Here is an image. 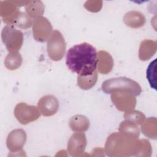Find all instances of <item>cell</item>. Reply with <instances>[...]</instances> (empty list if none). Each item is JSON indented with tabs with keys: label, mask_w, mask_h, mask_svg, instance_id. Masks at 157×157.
Listing matches in <instances>:
<instances>
[{
	"label": "cell",
	"mask_w": 157,
	"mask_h": 157,
	"mask_svg": "<svg viewBox=\"0 0 157 157\" xmlns=\"http://www.w3.org/2000/svg\"><path fill=\"white\" fill-rule=\"evenodd\" d=\"M26 140V134L23 129H15L8 135L6 141L7 147L11 152H20L23 150L22 148Z\"/></svg>",
	"instance_id": "10"
},
{
	"label": "cell",
	"mask_w": 157,
	"mask_h": 157,
	"mask_svg": "<svg viewBox=\"0 0 157 157\" xmlns=\"http://www.w3.org/2000/svg\"><path fill=\"white\" fill-rule=\"evenodd\" d=\"M69 126L73 131L82 132L88 130L90 126V121L85 116L76 115L71 118Z\"/></svg>",
	"instance_id": "16"
},
{
	"label": "cell",
	"mask_w": 157,
	"mask_h": 157,
	"mask_svg": "<svg viewBox=\"0 0 157 157\" xmlns=\"http://www.w3.org/2000/svg\"><path fill=\"white\" fill-rule=\"evenodd\" d=\"M28 15L34 19L42 17L44 12V6L41 1H28L25 6Z\"/></svg>",
	"instance_id": "18"
},
{
	"label": "cell",
	"mask_w": 157,
	"mask_h": 157,
	"mask_svg": "<svg viewBox=\"0 0 157 157\" xmlns=\"http://www.w3.org/2000/svg\"><path fill=\"white\" fill-rule=\"evenodd\" d=\"M14 25L20 28L25 29L30 28L33 22L31 17L27 13L20 12Z\"/></svg>",
	"instance_id": "23"
},
{
	"label": "cell",
	"mask_w": 157,
	"mask_h": 157,
	"mask_svg": "<svg viewBox=\"0 0 157 157\" xmlns=\"http://www.w3.org/2000/svg\"><path fill=\"white\" fill-rule=\"evenodd\" d=\"M98 72L95 71L92 75L82 77L77 76V85L82 90H89L94 86L98 80Z\"/></svg>",
	"instance_id": "20"
},
{
	"label": "cell",
	"mask_w": 157,
	"mask_h": 157,
	"mask_svg": "<svg viewBox=\"0 0 157 157\" xmlns=\"http://www.w3.org/2000/svg\"><path fill=\"white\" fill-rule=\"evenodd\" d=\"M102 90L106 94L128 92L134 96H139L142 92L141 86L137 82L125 77L112 78L105 80L102 84Z\"/></svg>",
	"instance_id": "3"
},
{
	"label": "cell",
	"mask_w": 157,
	"mask_h": 157,
	"mask_svg": "<svg viewBox=\"0 0 157 157\" xmlns=\"http://www.w3.org/2000/svg\"><path fill=\"white\" fill-rule=\"evenodd\" d=\"M141 131L142 133L148 138L156 139L157 124L155 117H150L142 124Z\"/></svg>",
	"instance_id": "17"
},
{
	"label": "cell",
	"mask_w": 157,
	"mask_h": 157,
	"mask_svg": "<svg viewBox=\"0 0 157 157\" xmlns=\"http://www.w3.org/2000/svg\"><path fill=\"white\" fill-rule=\"evenodd\" d=\"M14 115L21 124H27L37 120L40 115V112L34 105L20 102L17 104L14 109Z\"/></svg>",
	"instance_id": "6"
},
{
	"label": "cell",
	"mask_w": 157,
	"mask_h": 157,
	"mask_svg": "<svg viewBox=\"0 0 157 157\" xmlns=\"http://www.w3.org/2000/svg\"><path fill=\"white\" fill-rule=\"evenodd\" d=\"M52 29V26L47 18L40 17L34 19L33 23V33L36 40L40 42L46 41L50 37Z\"/></svg>",
	"instance_id": "7"
},
{
	"label": "cell",
	"mask_w": 157,
	"mask_h": 157,
	"mask_svg": "<svg viewBox=\"0 0 157 157\" xmlns=\"http://www.w3.org/2000/svg\"><path fill=\"white\" fill-rule=\"evenodd\" d=\"M1 37L3 43L10 53L18 52L22 46L23 34L21 31L15 29L13 26L7 25L4 27Z\"/></svg>",
	"instance_id": "5"
},
{
	"label": "cell",
	"mask_w": 157,
	"mask_h": 157,
	"mask_svg": "<svg viewBox=\"0 0 157 157\" xmlns=\"http://www.w3.org/2000/svg\"><path fill=\"white\" fill-rule=\"evenodd\" d=\"M66 44L61 33L58 30L52 32L47 42V53L53 61L61 60L65 53Z\"/></svg>",
	"instance_id": "4"
},
{
	"label": "cell",
	"mask_w": 157,
	"mask_h": 157,
	"mask_svg": "<svg viewBox=\"0 0 157 157\" xmlns=\"http://www.w3.org/2000/svg\"><path fill=\"white\" fill-rule=\"evenodd\" d=\"M86 138L84 133L77 132L74 133L68 140L67 152L72 156H80L85 149Z\"/></svg>",
	"instance_id": "9"
},
{
	"label": "cell",
	"mask_w": 157,
	"mask_h": 157,
	"mask_svg": "<svg viewBox=\"0 0 157 157\" xmlns=\"http://www.w3.org/2000/svg\"><path fill=\"white\" fill-rule=\"evenodd\" d=\"M152 153V148L150 142L146 139L139 140V150L137 156L149 157Z\"/></svg>",
	"instance_id": "24"
},
{
	"label": "cell",
	"mask_w": 157,
	"mask_h": 157,
	"mask_svg": "<svg viewBox=\"0 0 157 157\" xmlns=\"http://www.w3.org/2000/svg\"><path fill=\"white\" fill-rule=\"evenodd\" d=\"M111 100L117 109L120 111H131L135 108L136 105V99L134 95L128 92L112 93Z\"/></svg>",
	"instance_id": "8"
},
{
	"label": "cell",
	"mask_w": 157,
	"mask_h": 157,
	"mask_svg": "<svg viewBox=\"0 0 157 157\" xmlns=\"http://www.w3.org/2000/svg\"><path fill=\"white\" fill-rule=\"evenodd\" d=\"M98 72L107 74L109 73L113 67V60L112 56L107 52L101 50L97 53Z\"/></svg>",
	"instance_id": "12"
},
{
	"label": "cell",
	"mask_w": 157,
	"mask_h": 157,
	"mask_svg": "<svg viewBox=\"0 0 157 157\" xmlns=\"http://www.w3.org/2000/svg\"><path fill=\"white\" fill-rule=\"evenodd\" d=\"M38 109L40 112L45 117L55 115L59 108V102L56 97L46 95L42 97L38 102Z\"/></svg>",
	"instance_id": "11"
},
{
	"label": "cell",
	"mask_w": 157,
	"mask_h": 157,
	"mask_svg": "<svg viewBox=\"0 0 157 157\" xmlns=\"http://www.w3.org/2000/svg\"><path fill=\"white\" fill-rule=\"evenodd\" d=\"M124 23L132 28H138L143 26L145 23L144 15L137 11H130L124 17Z\"/></svg>",
	"instance_id": "15"
},
{
	"label": "cell",
	"mask_w": 157,
	"mask_h": 157,
	"mask_svg": "<svg viewBox=\"0 0 157 157\" xmlns=\"http://www.w3.org/2000/svg\"><path fill=\"white\" fill-rule=\"evenodd\" d=\"M5 5L2 6L4 7L5 10H1V14L4 23L10 25H14L20 12L18 11L17 6L13 4L12 1H5Z\"/></svg>",
	"instance_id": "14"
},
{
	"label": "cell",
	"mask_w": 157,
	"mask_h": 157,
	"mask_svg": "<svg viewBox=\"0 0 157 157\" xmlns=\"http://www.w3.org/2000/svg\"><path fill=\"white\" fill-rule=\"evenodd\" d=\"M156 61L155 59L151 61L147 69V78L151 88L156 90V75H155V68H156Z\"/></svg>",
	"instance_id": "25"
},
{
	"label": "cell",
	"mask_w": 157,
	"mask_h": 157,
	"mask_svg": "<svg viewBox=\"0 0 157 157\" xmlns=\"http://www.w3.org/2000/svg\"><path fill=\"white\" fill-rule=\"evenodd\" d=\"M22 63V57L18 52L9 53L6 56L4 64L9 70H15L18 69Z\"/></svg>",
	"instance_id": "19"
},
{
	"label": "cell",
	"mask_w": 157,
	"mask_h": 157,
	"mask_svg": "<svg viewBox=\"0 0 157 157\" xmlns=\"http://www.w3.org/2000/svg\"><path fill=\"white\" fill-rule=\"evenodd\" d=\"M119 131L126 134L132 136L137 138L139 137L140 134V131L137 124L126 120L125 121L121 122L120 124Z\"/></svg>",
	"instance_id": "21"
},
{
	"label": "cell",
	"mask_w": 157,
	"mask_h": 157,
	"mask_svg": "<svg viewBox=\"0 0 157 157\" xmlns=\"http://www.w3.org/2000/svg\"><path fill=\"white\" fill-rule=\"evenodd\" d=\"M139 140L121 132L111 134L107 139L105 152L109 156H137Z\"/></svg>",
	"instance_id": "2"
},
{
	"label": "cell",
	"mask_w": 157,
	"mask_h": 157,
	"mask_svg": "<svg viewBox=\"0 0 157 157\" xmlns=\"http://www.w3.org/2000/svg\"><path fill=\"white\" fill-rule=\"evenodd\" d=\"M84 6L90 12H99L102 7V1H86Z\"/></svg>",
	"instance_id": "26"
},
{
	"label": "cell",
	"mask_w": 157,
	"mask_h": 157,
	"mask_svg": "<svg viewBox=\"0 0 157 157\" xmlns=\"http://www.w3.org/2000/svg\"><path fill=\"white\" fill-rule=\"evenodd\" d=\"M66 64L69 70L78 76L91 75L96 71V49L87 42L74 45L66 53Z\"/></svg>",
	"instance_id": "1"
},
{
	"label": "cell",
	"mask_w": 157,
	"mask_h": 157,
	"mask_svg": "<svg viewBox=\"0 0 157 157\" xmlns=\"http://www.w3.org/2000/svg\"><path fill=\"white\" fill-rule=\"evenodd\" d=\"M124 118L126 120L132 121L137 124H142L145 120V117L142 112L134 110L126 112Z\"/></svg>",
	"instance_id": "22"
},
{
	"label": "cell",
	"mask_w": 157,
	"mask_h": 157,
	"mask_svg": "<svg viewBox=\"0 0 157 157\" xmlns=\"http://www.w3.org/2000/svg\"><path fill=\"white\" fill-rule=\"evenodd\" d=\"M157 44L155 40L150 39L144 40L140 45L139 58L142 61H147L150 59L156 53Z\"/></svg>",
	"instance_id": "13"
}]
</instances>
